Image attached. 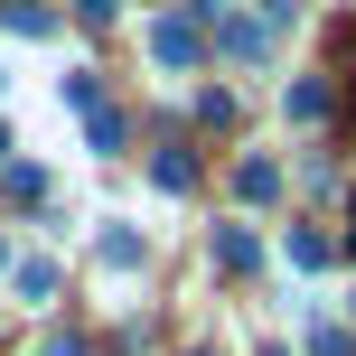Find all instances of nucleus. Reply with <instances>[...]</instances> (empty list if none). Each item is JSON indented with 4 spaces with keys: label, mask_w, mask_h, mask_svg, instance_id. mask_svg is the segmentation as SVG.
I'll use <instances>...</instances> for the list:
<instances>
[{
    "label": "nucleus",
    "mask_w": 356,
    "mask_h": 356,
    "mask_svg": "<svg viewBox=\"0 0 356 356\" xmlns=\"http://www.w3.org/2000/svg\"><path fill=\"white\" fill-rule=\"evenodd\" d=\"M150 66H160V75H188L197 66V56H207V38H197V19H150Z\"/></svg>",
    "instance_id": "nucleus-1"
},
{
    "label": "nucleus",
    "mask_w": 356,
    "mask_h": 356,
    "mask_svg": "<svg viewBox=\"0 0 356 356\" xmlns=\"http://www.w3.org/2000/svg\"><path fill=\"white\" fill-rule=\"evenodd\" d=\"M216 56L263 66V56H272V29H263V19H244V10H216Z\"/></svg>",
    "instance_id": "nucleus-2"
},
{
    "label": "nucleus",
    "mask_w": 356,
    "mask_h": 356,
    "mask_svg": "<svg viewBox=\"0 0 356 356\" xmlns=\"http://www.w3.org/2000/svg\"><path fill=\"white\" fill-rule=\"evenodd\" d=\"M234 197L272 207V197H282V160H272V150H244V160H234Z\"/></svg>",
    "instance_id": "nucleus-3"
},
{
    "label": "nucleus",
    "mask_w": 356,
    "mask_h": 356,
    "mask_svg": "<svg viewBox=\"0 0 356 356\" xmlns=\"http://www.w3.org/2000/svg\"><path fill=\"white\" fill-rule=\"evenodd\" d=\"M141 253H150V244H141V234L122 225V216H113V225L94 234V263H104V272H141Z\"/></svg>",
    "instance_id": "nucleus-4"
},
{
    "label": "nucleus",
    "mask_w": 356,
    "mask_h": 356,
    "mask_svg": "<svg viewBox=\"0 0 356 356\" xmlns=\"http://www.w3.org/2000/svg\"><path fill=\"white\" fill-rule=\"evenodd\" d=\"M216 263H225V272H263V244H253V225H216Z\"/></svg>",
    "instance_id": "nucleus-5"
},
{
    "label": "nucleus",
    "mask_w": 356,
    "mask_h": 356,
    "mask_svg": "<svg viewBox=\"0 0 356 356\" xmlns=\"http://www.w3.org/2000/svg\"><path fill=\"white\" fill-rule=\"evenodd\" d=\"M282 113H291V122H319V113H328V85H319V75H291V85H282Z\"/></svg>",
    "instance_id": "nucleus-6"
},
{
    "label": "nucleus",
    "mask_w": 356,
    "mask_h": 356,
    "mask_svg": "<svg viewBox=\"0 0 356 356\" xmlns=\"http://www.w3.org/2000/svg\"><path fill=\"white\" fill-rule=\"evenodd\" d=\"M282 253H291L300 272H328V234H319V225H291V244H282Z\"/></svg>",
    "instance_id": "nucleus-7"
},
{
    "label": "nucleus",
    "mask_w": 356,
    "mask_h": 356,
    "mask_svg": "<svg viewBox=\"0 0 356 356\" xmlns=\"http://www.w3.org/2000/svg\"><path fill=\"white\" fill-rule=\"evenodd\" d=\"M300 328H309V356H356V347H347V328H328L309 300H300Z\"/></svg>",
    "instance_id": "nucleus-8"
},
{
    "label": "nucleus",
    "mask_w": 356,
    "mask_h": 356,
    "mask_svg": "<svg viewBox=\"0 0 356 356\" xmlns=\"http://www.w3.org/2000/svg\"><path fill=\"white\" fill-rule=\"evenodd\" d=\"M150 178H160L169 197H188V188H197V160H188V150H160V160H150Z\"/></svg>",
    "instance_id": "nucleus-9"
},
{
    "label": "nucleus",
    "mask_w": 356,
    "mask_h": 356,
    "mask_svg": "<svg viewBox=\"0 0 356 356\" xmlns=\"http://www.w3.org/2000/svg\"><path fill=\"white\" fill-rule=\"evenodd\" d=\"M47 291H56V263H47V253H29V263H19V300H47Z\"/></svg>",
    "instance_id": "nucleus-10"
},
{
    "label": "nucleus",
    "mask_w": 356,
    "mask_h": 356,
    "mask_svg": "<svg viewBox=\"0 0 356 356\" xmlns=\"http://www.w3.org/2000/svg\"><path fill=\"white\" fill-rule=\"evenodd\" d=\"M0 19H10V29H19V38H47V29H56V19H47V10H38V0H10V10H0Z\"/></svg>",
    "instance_id": "nucleus-11"
},
{
    "label": "nucleus",
    "mask_w": 356,
    "mask_h": 356,
    "mask_svg": "<svg viewBox=\"0 0 356 356\" xmlns=\"http://www.w3.org/2000/svg\"><path fill=\"white\" fill-rule=\"evenodd\" d=\"M113 10H122V0H75V19H113Z\"/></svg>",
    "instance_id": "nucleus-12"
},
{
    "label": "nucleus",
    "mask_w": 356,
    "mask_h": 356,
    "mask_svg": "<svg viewBox=\"0 0 356 356\" xmlns=\"http://www.w3.org/2000/svg\"><path fill=\"white\" fill-rule=\"evenodd\" d=\"M309 10V0H263V19H300Z\"/></svg>",
    "instance_id": "nucleus-13"
},
{
    "label": "nucleus",
    "mask_w": 356,
    "mask_h": 356,
    "mask_svg": "<svg viewBox=\"0 0 356 356\" xmlns=\"http://www.w3.org/2000/svg\"><path fill=\"white\" fill-rule=\"evenodd\" d=\"M47 356H94V347H85V338H56V347H47Z\"/></svg>",
    "instance_id": "nucleus-14"
},
{
    "label": "nucleus",
    "mask_w": 356,
    "mask_h": 356,
    "mask_svg": "<svg viewBox=\"0 0 356 356\" xmlns=\"http://www.w3.org/2000/svg\"><path fill=\"white\" fill-rule=\"evenodd\" d=\"M197 356H216V347H197Z\"/></svg>",
    "instance_id": "nucleus-15"
},
{
    "label": "nucleus",
    "mask_w": 356,
    "mask_h": 356,
    "mask_svg": "<svg viewBox=\"0 0 356 356\" xmlns=\"http://www.w3.org/2000/svg\"><path fill=\"white\" fill-rule=\"evenodd\" d=\"M272 356H282V347H272Z\"/></svg>",
    "instance_id": "nucleus-16"
}]
</instances>
